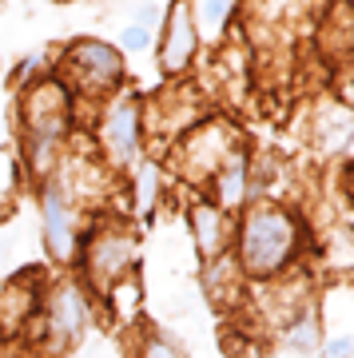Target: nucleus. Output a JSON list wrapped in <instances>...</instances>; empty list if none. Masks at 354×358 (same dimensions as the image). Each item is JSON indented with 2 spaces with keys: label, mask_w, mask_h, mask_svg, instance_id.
<instances>
[{
  "label": "nucleus",
  "mask_w": 354,
  "mask_h": 358,
  "mask_svg": "<svg viewBox=\"0 0 354 358\" xmlns=\"http://www.w3.org/2000/svg\"><path fill=\"white\" fill-rule=\"evenodd\" d=\"M199 195H203V199H211L223 215H239L243 207L255 199V195H251V152L239 148L235 155H227L223 167L203 183Z\"/></svg>",
  "instance_id": "obj_10"
},
{
  "label": "nucleus",
  "mask_w": 354,
  "mask_h": 358,
  "mask_svg": "<svg viewBox=\"0 0 354 358\" xmlns=\"http://www.w3.org/2000/svg\"><path fill=\"white\" fill-rule=\"evenodd\" d=\"M152 44H155V32H148V28H139V24H124V32H120V40H115L120 56H136V52H148Z\"/></svg>",
  "instance_id": "obj_17"
},
{
  "label": "nucleus",
  "mask_w": 354,
  "mask_h": 358,
  "mask_svg": "<svg viewBox=\"0 0 354 358\" xmlns=\"http://www.w3.org/2000/svg\"><path fill=\"white\" fill-rule=\"evenodd\" d=\"M40 231L52 263H76L80 255V207L64 195L56 179L40 183Z\"/></svg>",
  "instance_id": "obj_7"
},
{
  "label": "nucleus",
  "mask_w": 354,
  "mask_h": 358,
  "mask_svg": "<svg viewBox=\"0 0 354 358\" xmlns=\"http://www.w3.org/2000/svg\"><path fill=\"white\" fill-rule=\"evenodd\" d=\"M243 271L239 263H235V255H219V259H207L203 263V287H207V294H211V303L215 307H235L243 294Z\"/></svg>",
  "instance_id": "obj_13"
},
{
  "label": "nucleus",
  "mask_w": 354,
  "mask_h": 358,
  "mask_svg": "<svg viewBox=\"0 0 354 358\" xmlns=\"http://www.w3.org/2000/svg\"><path fill=\"white\" fill-rule=\"evenodd\" d=\"M160 20H164V8L155 4V0H143V4H136V16H132V24L148 28V32H155L160 28Z\"/></svg>",
  "instance_id": "obj_19"
},
{
  "label": "nucleus",
  "mask_w": 354,
  "mask_h": 358,
  "mask_svg": "<svg viewBox=\"0 0 354 358\" xmlns=\"http://www.w3.org/2000/svg\"><path fill=\"white\" fill-rule=\"evenodd\" d=\"M96 143H100L104 167L136 171L139 155H143V96H136L132 88H120L108 100H100Z\"/></svg>",
  "instance_id": "obj_5"
},
{
  "label": "nucleus",
  "mask_w": 354,
  "mask_h": 358,
  "mask_svg": "<svg viewBox=\"0 0 354 358\" xmlns=\"http://www.w3.org/2000/svg\"><path fill=\"white\" fill-rule=\"evenodd\" d=\"M139 263V231L124 211H108L80 235L76 267L84 271V282L92 291H108L112 282L136 275Z\"/></svg>",
  "instance_id": "obj_2"
},
{
  "label": "nucleus",
  "mask_w": 354,
  "mask_h": 358,
  "mask_svg": "<svg viewBox=\"0 0 354 358\" xmlns=\"http://www.w3.org/2000/svg\"><path fill=\"white\" fill-rule=\"evenodd\" d=\"M139 346H143V355H139V358H179L171 334H148Z\"/></svg>",
  "instance_id": "obj_18"
},
{
  "label": "nucleus",
  "mask_w": 354,
  "mask_h": 358,
  "mask_svg": "<svg viewBox=\"0 0 354 358\" xmlns=\"http://www.w3.org/2000/svg\"><path fill=\"white\" fill-rule=\"evenodd\" d=\"M36 303H40V294L32 291V282H24V279L4 282L0 287V327L4 331H16L20 322H32Z\"/></svg>",
  "instance_id": "obj_14"
},
{
  "label": "nucleus",
  "mask_w": 354,
  "mask_h": 358,
  "mask_svg": "<svg viewBox=\"0 0 354 358\" xmlns=\"http://www.w3.org/2000/svg\"><path fill=\"white\" fill-rule=\"evenodd\" d=\"M187 223H191V239H195V251H199L203 263L227 255L231 243H235V215H223L203 195H195L187 203Z\"/></svg>",
  "instance_id": "obj_11"
},
{
  "label": "nucleus",
  "mask_w": 354,
  "mask_h": 358,
  "mask_svg": "<svg viewBox=\"0 0 354 358\" xmlns=\"http://www.w3.org/2000/svg\"><path fill=\"white\" fill-rule=\"evenodd\" d=\"M104 303L112 307V315L120 322H132L139 315V303H143V287H139L136 275H127V279L112 282V287L104 291Z\"/></svg>",
  "instance_id": "obj_15"
},
{
  "label": "nucleus",
  "mask_w": 354,
  "mask_h": 358,
  "mask_svg": "<svg viewBox=\"0 0 354 358\" xmlns=\"http://www.w3.org/2000/svg\"><path fill=\"white\" fill-rule=\"evenodd\" d=\"M306 247V227L299 211L278 199H251L235 215V243L231 255L239 263L243 279L275 282L287 275L295 259Z\"/></svg>",
  "instance_id": "obj_1"
},
{
  "label": "nucleus",
  "mask_w": 354,
  "mask_h": 358,
  "mask_svg": "<svg viewBox=\"0 0 354 358\" xmlns=\"http://www.w3.org/2000/svg\"><path fill=\"white\" fill-rule=\"evenodd\" d=\"M92 315V299L76 279H64L52 287V294L44 299V331L48 338H56L60 346L76 343Z\"/></svg>",
  "instance_id": "obj_9"
},
{
  "label": "nucleus",
  "mask_w": 354,
  "mask_h": 358,
  "mask_svg": "<svg viewBox=\"0 0 354 358\" xmlns=\"http://www.w3.org/2000/svg\"><path fill=\"white\" fill-rule=\"evenodd\" d=\"M239 148H247L239 124H231L227 115H203L195 128H187L176 140L167 164H171V171H176L183 183H195L203 192V183L215 176L219 167H223V159L235 155Z\"/></svg>",
  "instance_id": "obj_4"
},
{
  "label": "nucleus",
  "mask_w": 354,
  "mask_h": 358,
  "mask_svg": "<svg viewBox=\"0 0 354 358\" xmlns=\"http://www.w3.org/2000/svg\"><path fill=\"white\" fill-rule=\"evenodd\" d=\"M243 0H191V24H195V36H199V48L211 44L219 48L227 32L239 20Z\"/></svg>",
  "instance_id": "obj_12"
},
{
  "label": "nucleus",
  "mask_w": 354,
  "mask_h": 358,
  "mask_svg": "<svg viewBox=\"0 0 354 358\" xmlns=\"http://www.w3.org/2000/svg\"><path fill=\"white\" fill-rule=\"evenodd\" d=\"M52 76L72 92L76 103H100L112 92L127 88L124 84L127 64H124V56H120V48L108 44V40H96V36L72 40L60 56V72H52Z\"/></svg>",
  "instance_id": "obj_3"
},
{
  "label": "nucleus",
  "mask_w": 354,
  "mask_h": 358,
  "mask_svg": "<svg viewBox=\"0 0 354 358\" xmlns=\"http://www.w3.org/2000/svg\"><path fill=\"white\" fill-rule=\"evenodd\" d=\"M76 124V100L56 76L28 80L20 92V136H44V140H68Z\"/></svg>",
  "instance_id": "obj_6"
},
{
  "label": "nucleus",
  "mask_w": 354,
  "mask_h": 358,
  "mask_svg": "<svg viewBox=\"0 0 354 358\" xmlns=\"http://www.w3.org/2000/svg\"><path fill=\"white\" fill-rule=\"evenodd\" d=\"M323 355H327V358H351L354 355V338H351V334H334V338L323 343Z\"/></svg>",
  "instance_id": "obj_20"
},
{
  "label": "nucleus",
  "mask_w": 354,
  "mask_h": 358,
  "mask_svg": "<svg viewBox=\"0 0 354 358\" xmlns=\"http://www.w3.org/2000/svg\"><path fill=\"white\" fill-rule=\"evenodd\" d=\"M160 72L171 80H183L195 68V56H199V36H195V24H191V0H171L164 8V20H160Z\"/></svg>",
  "instance_id": "obj_8"
},
{
  "label": "nucleus",
  "mask_w": 354,
  "mask_h": 358,
  "mask_svg": "<svg viewBox=\"0 0 354 358\" xmlns=\"http://www.w3.org/2000/svg\"><path fill=\"white\" fill-rule=\"evenodd\" d=\"M283 343L291 346V350H318L323 346V331H318V315L315 310H303V315H295V319L283 322Z\"/></svg>",
  "instance_id": "obj_16"
}]
</instances>
